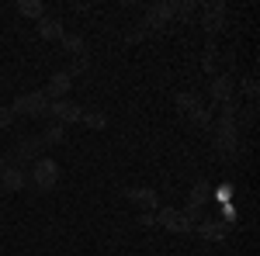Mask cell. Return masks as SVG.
<instances>
[{
	"mask_svg": "<svg viewBox=\"0 0 260 256\" xmlns=\"http://www.w3.org/2000/svg\"><path fill=\"white\" fill-rule=\"evenodd\" d=\"M212 145L219 149L225 159H233L240 153V128H236V100L233 104H225L219 111V118L212 121Z\"/></svg>",
	"mask_w": 260,
	"mask_h": 256,
	"instance_id": "1",
	"label": "cell"
},
{
	"mask_svg": "<svg viewBox=\"0 0 260 256\" xmlns=\"http://www.w3.org/2000/svg\"><path fill=\"white\" fill-rule=\"evenodd\" d=\"M28 184L39 191V194H49V191H56V184H59V163L49 156L35 159L31 166H28Z\"/></svg>",
	"mask_w": 260,
	"mask_h": 256,
	"instance_id": "2",
	"label": "cell"
},
{
	"mask_svg": "<svg viewBox=\"0 0 260 256\" xmlns=\"http://www.w3.org/2000/svg\"><path fill=\"white\" fill-rule=\"evenodd\" d=\"M11 111H14V118H18V115H24V118H45V115H49V97H45L42 90L18 94L14 104H11Z\"/></svg>",
	"mask_w": 260,
	"mask_h": 256,
	"instance_id": "3",
	"label": "cell"
},
{
	"mask_svg": "<svg viewBox=\"0 0 260 256\" xmlns=\"http://www.w3.org/2000/svg\"><path fill=\"white\" fill-rule=\"evenodd\" d=\"M201 28H205V35L208 39H215L222 28H225V14H229V7L222 4V0H208V4H201Z\"/></svg>",
	"mask_w": 260,
	"mask_h": 256,
	"instance_id": "4",
	"label": "cell"
},
{
	"mask_svg": "<svg viewBox=\"0 0 260 256\" xmlns=\"http://www.w3.org/2000/svg\"><path fill=\"white\" fill-rule=\"evenodd\" d=\"M177 14V4L174 0H160V4H149L146 7V21H142L139 28H146V31H160V28H167V21Z\"/></svg>",
	"mask_w": 260,
	"mask_h": 256,
	"instance_id": "5",
	"label": "cell"
},
{
	"mask_svg": "<svg viewBox=\"0 0 260 256\" xmlns=\"http://www.w3.org/2000/svg\"><path fill=\"white\" fill-rule=\"evenodd\" d=\"M45 118H52L56 125H77L83 118V107L80 104H73V100H49V115Z\"/></svg>",
	"mask_w": 260,
	"mask_h": 256,
	"instance_id": "6",
	"label": "cell"
},
{
	"mask_svg": "<svg viewBox=\"0 0 260 256\" xmlns=\"http://www.w3.org/2000/svg\"><path fill=\"white\" fill-rule=\"evenodd\" d=\"M208 94H212V104L208 107H225V104H233V97H236V83H233V77H212V87H208Z\"/></svg>",
	"mask_w": 260,
	"mask_h": 256,
	"instance_id": "7",
	"label": "cell"
},
{
	"mask_svg": "<svg viewBox=\"0 0 260 256\" xmlns=\"http://www.w3.org/2000/svg\"><path fill=\"white\" fill-rule=\"evenodd\" d=\"M153 222H156V225H163L167 232H177V236H184V232H191V229H194L187 218L180 215V208H160Z\"/></svg>",
	"mask_w": 260,
	"mask_h": 256,
	"instance_id": "8",
	"label": "cell"
},
{
	"mask_svg": "<svg viewBox=\"0 0 260 256\" xmlns=\"http://www.w3.org/2000/svg\"><path fill=\"white\" fill-rule=\"evenodd\" d=\"M70 90H73V77H70L66 69H56V73L49 77V83H45V90H42V94H45L49 100H66Z\"/></svg>",
	"mask_w": 260,
	"mask_h": 256,
	"instance_id": "9",
	"label": "cell"
},
{
	"mask_svg": "<svg viewBox=\"0 0 260 256\" xmlns=\"http://www.w3.org/2000/svg\"><path fill=\"white\" fill-rule=\"evenodd\" d=\"M0 187H4L7 194H21V191L28 187L24 170H21V166H4V163H0Z\"/></svg>",
	"mask_w": 260,
	"mask_h": 256,
	"instance_id": "10",
	"label": "cell"
},
{
	"mask_svg": "<svg viewBox=\"0 0 260 256\" xmlns=\"http://www.w3.org/2000/svg\"><path fill=\"white\" fill-rule=\"evenodd\" d=\"M125 197L142 211H160V194L153 187H132V191H125Z\"/></svg>",
	"mask_w": 260,
	"mask_h": 256,
	"instance_id": "11",
	"label": "cell"
},
{
	"mask_svg": "<svg viewBox=\"0 0 260 256\" xmlns=\"http://www.w3.org/2000/svg\"><path fill=\"white\" fill-rule=\"evenodd\" d=\"M35 28H39V39L42 42H59L66 35V28H62L59 18H52V14H45L42 21H35Z\"/></svg>",
	"mask_w": 260,
	"mask_h": 256,
	"instance_id": "12",
	"label": "cell"
},
{
	"mask_svg": "<svg viewBox=\"0 0 260 256\" xmlns=\"http://www.w3.org/2000/svg\"><path fill=\"white\" fill-rule=\"evenodd\" d=\"M174 104H177V111H180V115H187V118H191V115H194L198 107H205L201 94H194V90H180L177 97H174Z\"/></svg>",
	"mask_w": 260,
	"mask_h": 256,
	"instance_id": "13",
	"label": "cell"
},
{
	"mask_svg": "<svg viewBox=\"0 0 260 256\" xmlns=\"http://www.w3.org/2000/svg\"><path fill=\"white\" fill-rule=\"evenodd\" d=\"M59 42H62V49H66L73 59H90V56H87V42H83L80 35H70V31H66Z\"/></svg>",
	"mask_w": 260,
	"mask_h": 256,
	"instance_id": "14",
	"label": "cell"
},
{
	"mask_svg": "<svg viewBox=\"0 0 260 256\" xmlns=\"http://www.w3.org/2000/svg\"><path fill=\"white\" fill-rule=\"evenodd\" d=\"M18 14L21 18H31V21H42L45 18V4L42 0H18Z\"/></svg>",
	"mask_w": 260,
	"mask_h": 256,
	"instance_id": "15",
	"label": "cell"
},
{
	"mask_svg": "<svg viewBox=\"0 0 260 256\" xmlns=\"http://www.w3.org/2000/svg\"><path fill=\"white\" fill-rule=\"evenodd\" d=\"M212 121H215V111L205 104V107H198L194 115H191V125L198 128V132H212Z\"/></svg>",
	"mask_w": 260,
	"mask_h": 256,
	"instance_id": "16",
	"label": "cell"
},
{
	"mask_svg": "<svg viewBox=\"0 0 260 256\" xmlns=\"http://www.w3.org/2000/svg\"><path fill=\"white\" fill-rule=\"evenodd\" d=\"M191 232H198L201 239H219L222 232H225V225H215V222H198Z\"/></svg>",
	"mask_w": 260,
	"mask_h": 256,
	"instance_id": "17",
	"label": "cell"
},
{
	"mask_svg": "<svg viewBox=\"0 0 260 256\" xmlns=\"http://www.w3.org/2000/svg\"><path fill=\"white\" fill-rule=\"evenodd\" d=\"M42 138H45V142H49V149H52V145H62V142H66V128H62V125H56V121H52V125H49V128H45V132H42Z\"/></svg>",
	"mask_w": 260,
	"mask_h": 256,
	"instance_id": "18",
	"label": "cell"
},
{
	"mask_svg": "<svg viewBox=\"0 0 260 256\" xmlns=\"http://www.w3.org/2000/svg\"><path fill=\"white\" fill-rule=\"evenodd\" d=\"M80 121L87 128H94V132H104V128H108V115H101V111H83Z\"/></svg>",
	"mask_w": 260,
	"mask_h": 256,
	"instance_id": "19",
	"label": "cell"
},
{
	"mask_svg": "<svg viewBox=\"0 0 260 256\" xmlns=\"http://www.w3.org/2000/svg\"><path fill=\"white\" fill-rule=\"evenodd\" d=\"M194 14H198V7L184 0V4H177V14H174V18H177V21H191V18H194Z\"/></svg>",
	"mask_w": 260,
	"mask_h": 256,
	"instance_id": "20",
	"label": "cell"
},
{
	"mask_svg": "<svg viewBox=\"0 0 260 256\" xmlns=\"http://www.w3.org/2000/svg\"><path fill=\"white\" fill-rule=\"evenodd\" d=\"M11 125H14V111L11 107H0V132H7Z\"/></svg>",
	"mask_w": 260,
	"mask_h": 256,
	"instance_id": "21",
	"label": "cell"
}]
</instances>
